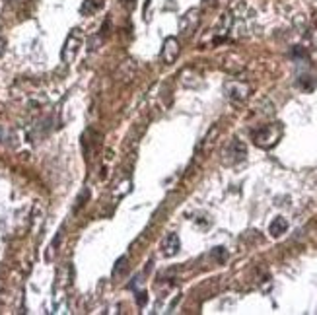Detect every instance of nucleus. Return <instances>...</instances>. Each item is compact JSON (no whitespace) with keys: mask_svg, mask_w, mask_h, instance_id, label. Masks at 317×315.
I'll return each instance as SVG.
<instances>
[{"mask_svg":"<svg viewBox=\"0 0 317 315\" xmlns=\"http://www.w3.org/2000/svg\"><path fill=\"white\" fill-rule=\"evenodd\" d=\"M282 133H284L282 123H271V125H265L253 133V142H255V146H259L263 150H271L278 144V140L282 138Z\"/></svg>","mask_w":317,"mask_h":315,"instance_id":"obj_1","label":"nucleus"},{"mask_svg":"<svg viewBox=\"0 0 317 315\" xmlns=\"http://www.w3.org/2000/svg\"><path fill=\"white\" fill-rule=\"evenodd\" d=\"M204 2H206V4H212V2H214V0H204Z\"/></svg>","mask_w":317,"mask_h":315,"instance_id":"obj_17","label":"nucleus"},{"mask_svg":"<svg viewBox=\"0 0 317 315\" xmlns=\"http://www.w3.org/2000/svg\"><path fill=\"white\" fill-rule=\"evenodd\" d=\"M144 302H146V294H144V292H140V294H138V304H140V306H144Z\"/></svg>","mask_w":317,"mask_h":315,"instance_id":"obj_16","label":"nucleus"},{"mask_svg":"<svg viewBox=\"0 0 317 315\" xmlns=\"http://www.w3.org/2000/svg\"><path fill=\"white\" fill-rule=\"evenodd\" d=\"M97 8H99V0H86V2L82 4L80 12H82L84 16H91V14H93Z\"/></svg>","mask_w":317,"mask_h":315,"instance_id":"obj_9","label":"nucleus"},{"mask_svg":"<svg viewBox=\"0 0 317 315\" xmlns=\"http://www.w3.org/2000/svg\"><path fill=\"white\" fill-rule=\"evenodd\" d=\"M88 199H90V189H84V191H82V193L78 195V199H76V206H74V208L78 210L80 206H84Z\"/></svg>","mask_w":317,"mask_h":315,"instance_id":"obj_11","label":"nucleus"},{"mask_svg":"<svg viewBox=\"0 0 317 315\" xmlns=\"http://www.w3.org/2000/svg\"><path fill=\"white\" fill-rule=\"evenodd\" d=\"M286 230H288V220L282 216H276L269 226V234L272 237H280L282 234H286Z\"/></svg>","mask_w":317,"mask_h":315,"instance_id":"obj_8","label":"nucleus"},{"mask_svg":"<svg viewBox=\"0 0 317 315\" xmlns=\"http://www.w3.org/2000/svg\"><path fill=\"white\" fill-rule=\"evenodd\" d=\"M2 136H4V133H2V129H0V140H2Z\"/></svg>","mask_w":317,"mask_h":315,"instance_id":"obj_18","label":"nucleus"},{"mask_svg":"<svg viewBox=\"0 0 317 315\" xmlns=\"http://www.w3.org/2000/svg\"><path fill=\"white\" fill-rule=\"evenodd\" d=\"M4 51H6V41H4V37H0V57L4 55Z\"/></svg>","mask_w":317,"mask_h":315,"instance_id":"obj_15","label":"nucleus"},{"mask_svg":"<svg viewBox=\"0 0 317 315\" xmlns=\"http://www.w3.org/2000/svg\"><path fill=\"white\" fill-rule=\"evenodd\" d=\"M179 249H181V241H179V236H177V234L165 236L163 243H161V251H163L165 257H175V255L179 253Z\"/></svg>","mask_w":317,"mask_h":315,"instance_id":"obj_7","label":"nucleus"},{"mask_svg":"<svg viewBox=\"0 0 317 315\" xmlns=\"http://www.w3.org/2000/svg\"><path fill=\"white\" fill-rule=\"evenodd\" d=\"M201 12H199V8H191L185 16H181V22H179V31L183 33V35H191L195 29H197V25H199V16Z\"/></svg>","mask_w":317,"mask_h":315,"instance_id":"obj_6","label":"nucleus"},{"mask_svg":"<svg viewBox=\"0 0 317 315\" xmlns=\"http://www.w3.org/2000/svg\"><path fill=\"white\" fill-rule=\"evenodd\" d=\"M310 76H300V80H298V84L304 88V90H312V88H316V80H312L310 82Z\"/></svg>","mask_w":317,"mask_h":315,"instance_id":"obj_13","label":"nucleus"},{"mask_svg":"<svg viewBox=\"0 0 317 315\" xmlns=\"http://www.w3.org/2000/svg\"><path fill=\"white\" fill-rule=\"evenodd\" d=\"M97 45H99V37H91L90 39V51H95Z\"/></svg>","mask_w":317,"mask_h":315,"instance_id":"obj_14","label":"nucleus"},{"mask_svg":"<svg viewBox=\"0 0 317 315\" xmlns=\"http://www.w3.org/2000/svg\"><path fill=\"white\" fill-rule=\"evenodd\" d=\"M212 255H214V257H216L220 263H224V261L228 259V253H226V249H224V247H216V249L212 251Z\"/></svg>","mask_w":317,"mask_h":315,"instance_id":"obj_12","label":"nucleus"},{"mask_svg":"<svg viewBox=\"0 0 317 315\" xmlns=\"http://www.w3.org/2000/svg\"><path fill=\"white\" fill-rule=\"evenodd\" d=\"M82 43H84V35H82V31H80V29H72V31L68 33L67 41H65V47H63V63L68 65V63H72V61L76 59V55H78Z\"/></svg>","mask_w":317,"mask_h":315,"instance_id":"obj_2","label":"nucleus"},{"mask_svg":"<svg viewBox=\"0 0 317 315\" xmlns=\"http://www.w3.org/2000/svg\"><path fill=\"white\" fill-rule=\"evenodd\" d=\"M179 51H181V47H179L177 37H167L163 41V47H161V61L165 65H173L179 57Z\"/></svg>","mask_w":317,"mask_h":315,"instance_id":"obj_5","label":"nucleus"},{"mask_svg":"<svg viewBox=\"0 0 317 315\" xmlns=\"http://www.w3.org/2000/svg\"><path fill=\"white\" fill-rule=\"evenodd\" d=\"M224 91H226V95H228L230 99H234V101H243V99L251 93V88H249V84L232 80V82H228V84L224 86Z\"/></svg>","mask_w":317,"mask_h":315,"instance_id":"obj_4","label":"nucleus"},{"mask_svg":"<svg viewBox=\"0 0 317 315\" xmlns=\"http://www.w3.org/2000/svg\"><path fill=\"white\" fill-rule=\"evenodd\" d=\"M125 269H127V257H121V259L115 263L113 274H115V276H117V274H123V272H125Z\"/></svg>","mask_w":317,"mask_h":315,"instance_id":"obj_10","label":"nucleus"},{"mask_svg":"<svg viewBox=\"0 0 317 315\" xmlns=\"http://www.w3.org/2000/svg\"><path fill=\"white\" fill-rule=\"evenodd\" d=\"M245 156H247V146L239 138H234L224 148V163H228V165H236L239 161H243Z\"/></svg>","mask_w":317,"mask_h":315,"instance_id":"obj_3","label":"nucleus"}]
</instances>
